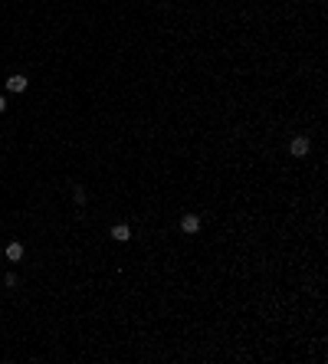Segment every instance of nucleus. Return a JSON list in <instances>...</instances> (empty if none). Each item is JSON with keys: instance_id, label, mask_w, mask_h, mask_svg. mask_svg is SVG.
<instances>
[{"instance_id": "423d86ee", "label": "nucleus", "mask_w": 328, "mask_h": 364, "mask_svg": "<svg viewBox=\"0 0 328 364\" xmlns=\"http://www.w3.org/2000/svg\"><path fill=\"white\" fill-rule=\"evenodd\" d=\"M72 197H76V204H86V190H82V187H72Z\"/></svg>"}, {"instance_id": "f03ea898", "label": "nucleus", "mask_w": 328, "mask_h": 364, "mask_svg": "<svg viewBox=\"0 0 328 364\" xmlns=\"http://www.w3.org/2000/svg\"><path fill=\"white\" fill-rule=\"evenodd\" d=\"M289 151H292V158H305L308 155V138H292Z\"/></svg>"}, {"instance_id": "20e7f679", "label": "nucleus", "mask_w": 328, "mask_h": 364, "mask_svg": "<svg viewBox=\"0 0 328 364\" xmlns=\"http://www.w3.org/2000/svg\"><path fill=\"white\" fill-rule=\"evenodd\" d=\"M112 240H118V243H128V240H131V230L125 227V223H118V227H112Z\"/></svg>"}, {"instance_id": "7ed1b4c3", "label": "nucleus", "mask_w": 328, "mask_h": 364, "mask_svg": "<svg viewBox=\"0 0 328 364\" xmlns=\"http://www.w3.org/2000/svg\"><path fill=\"white\" fill-rule=\"evenodd\" d=\"M3 253H7V259H10V263H20L23 259V243H7V250H3Z\"/></svg>"}, {"instance_id": "0eeeda50", "label": "nucleus", "mask_w": 328, "mask_h": 364, "mask_svg": "<svg viewBox=\"0 0 328 364\" xmlns=\"http://www.w3.org/2000/svg\"><path fill=\"white\" fill-rule=\"evenodd\" d=\"M0 112H7V95H0Z\"/></svg>"}, {"instance_id": "f257e3e1", "label": "nucleus", "mask_w": 328, "mask_h": 364, "mask_svg": "<svg viewBox=\"0 0 328 364\" xmlns=\"http://www.w3.org/2000/svg\"><path fill=\"white\" fill-rule=\"evenodd\" d=\"M26 86H30V79H26V76H20V72L7 79V92H13V95H20V92H26Z\"/></svg>"}, {"instance_id": "39448f33", "label": "nucleus", "mask_w": 328, "mask_h": 364, "mask_svg": "<svg viewBox=\"0 0 328 364\" xmlns=\"http://www.w3.org/2000/svg\"><path fill=\"white\" fill-rule=\"evenodd\" d=\"M181 230H184V233H197V230H200V220H197L194 213H187L184 220H181Z\"/></svg>"}]
</instances>
